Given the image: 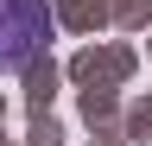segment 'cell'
Wrapping results in <instances>:
<instances>
[{"label":"cell","instance_id":"obj_1","mask_svg":"<svg viewBox=\"0 0 152 146\" xmlns=\"http://www.w3.org/2000/svg\"><path fill=\"white\" fill-rule=\"evenodd\" d=\"M51 32H57V19H51L45 0H0V76L38 64Z\"/></svg>","mask_w":152,"mask_h":146}]
</instances>
